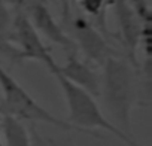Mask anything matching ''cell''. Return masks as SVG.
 Returning a JSON list of instances; mask_svg holds the SVG:
<instances>
[{
  "mask_svg": "<svg viewBox=\"0 0 152 146\" xmlns=\"http://www.w3.org/2000/svg\"><path fill=\"white\" fill-rule=\"evenodd\" d=\"M112 115V124L124 134H131V110L137 100V79L134 67L122 57H109L103 64L102 94Z\"/></svg>",
  "mask_w": 152,
  "mask_h": 146,
  "instance_id": "cell-1",
  "label": "cell"
},
{
  "mask_svg": "<svg viewBox=\"0 0 152 146\" xmlns=\"http://www.w3.org/2000/svg\"><path fill=\"white\" fill-rule=\"evenodd\" d=\"M55 66H57V63H55L54 58L46 63V69L52 73V76L58 82L61 93L64 96L66 106H67V110H69V119H67L69 124L82 130L88 136H93V137H97V139H103V136L100 133L94 131L96 128H100V130H104L106 133H110L112 136L119 139L127 146H142L133 137L124 134L116 125H113L112 121H109L104 116V113L102 112L97 100L91 94L84 91L82 88L70 84L66 78H63L57 72Z\"/></svg>",
  "mask_w": 152,
  "mask_h": 146,
  "instance_id": "cell-2",
  "label": "cell"
},
{
  "mask_svg": "<svg viewBox=\"0 0 152 146\" xmlns=\"http://www.w3.org/2000/svg\"><path fill=\"white\" fill-rule=\"evenodd\" d=\"M0 88H2V94H3V99L0 101V113H8L11 116H15L20 121L43 122L67 131L84 133L82 130L73 127L64 119L54 116L51 112L42 107L2 66H0Z\"/></svg>",
  "mask_w": 152,
  "mask_h": 146,
  "instance_id": "cell-3",
  "label": "cell"
},
{
  "mask_svg": "<svg viewBox=\"0 0 152 146\" xmlns=\"http://www.w3.org/2000/svg\"><path fill=\"white\" fill-rule=\"evenodd\" d=\"M73 42L76 43L78 51H81L87 60L93 61L97 66L104 64L109 57L118 55L116 51L107 43L104 36L96 28L87 18L84 17H75L70 23Z\"/></svg>",
  "mask_w": 152,
  "mask_h": 146,
  "instance_id": "cell-4",
  "label": "cell"
},
{
  "mask_svg": "<svg viewBox=\"0 0 152 146\" xmlns=\"http://www.w3.org/2000/svg\"><path fill=\"white\" fill-rule=\"evenodd\" d=\"M12 37H14V45L18 43L17 48L21 52L23 61L34 60L46 66V63L54 58L51 55L49 48L42 42L40 34L33 27L28 15L21 9H18L15 17L12 18Z\"/></svg>",
  "mask_w": 152,
  "mask_h": 146,
  "instance_id": "cell-5",
  "label": "cell"
},
{
  "mask_svg": "<svg viewBox=\"0 0 152 146\" xmlns=\"http://www.w3.org/2000/svg\"><path fill=\"white\" fill-rule=\"evenodd\" d=\"M109 3L113 6V12L116 17V23L119 27L121 42L127 52V61L134 67L139 69L140 64L137 61V48L140 45L142 37V24L134 11L131 9L127 0H109Z\"/></svg>",
  "mask_w": 152,
  "mask_h": 146,
  "instance_id": "cell-6",
  "label": "cell"
},
{
  "mask_svg": "<svg viewBox=\"0 0 152 146\" xmlns=\"http://www.w3.org/2000/svg\"><path fill=\"white\" fill-rule=\"evenodd\" d=\"M57 72L63 78H66L70 84L82 88L88 94H91L94 99L100 97L102 94V76L88 66L85 61L79 60L78 52H69L66 57L64 64L55 66Z\"/></svg>",
  "mask_w": 152,
  "mask_h": 146,
  "instance_id": "cell-7",
  "label": "cell"
},
{
  "mask_svg": "<svg viewBox=\"0 0 152 146\" xmlns=\"http://www.w3.org/2000/svg\"><path fill=\"white\" fill-rule=\"evenodd\" d=\"M30 21L33 24V27L36 28V31L42 36H45L48 40H51L52 43L61 46L63 49L69 52H78L76 43L73 42V39L64 33V30L57 24V21L54 20L52 14L49 12L48 6L43 3H36L31 8L30 12Z\"/></svg>",
  "mask_w": 152,
  "mask_h": 146,
  "instance_id": "cell-8",
  "label": "cell"
},
{
  "mask_svg": "<svg viewBox=\"0 0 152 146\" xmlns=\"http://www.w3.org/2000/svg\"><path fill=\"white\" fill-rule=\"evenodd\" d=\"M0 57H5L12 63H21V52L14 45L12 37V17L5 3V0H0Z\"/></svg>",
  "mask_w": 152,
  "mask_h": 146,
  "instance_id": "cell-9",
  "label": "cell"
},
{
  "mask_svg": "<svg viewBox=\"0 0 152 146\" xmlns=\"http://www.w3.org/2000/svg\"><path fill=\"white\" fill-rule=\"evenodd\" d=\"M3 146H33L31 137L23 121L8 113H0Z\"/></svg>",
  "mask_w": 152,
  "mask_h": 146,
  "instance_id": "cell-10",
  "label": "cell"
},
{
  "mask_svg": "<svg viewBox=\"0 0 152 146\" xmlns=\"http://www.w3.org/2000/svg\"><path fill=\"white\" fill-rule=\"evenodd\" d=\"M0 146H3V140H2V134H0Z\"/></svg>",
  "mask_w": 152,
  "mask_h": 146,
  "instance_id": "cell-11",
  "label": "cell"
}]
</instances>
